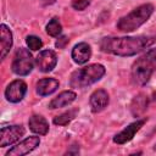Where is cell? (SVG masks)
Instances as JSON below:
<instances>
[{"instance_id":"52a82bcc","label":"cell","mask_w":156,"mask_h":156,"mask_svg":"<svg viewBox=\"0 0 156 156\" xmlns=\"http://www.w3.org/2000/svg\"><path fill=\"white\" fill-rule=\"evenodd\" d=\"M146 121H147V118H139V119H136L135 122H133V123H130V124H128L124 129H122L118 134H116L115 136H113V143L115 144H118V145H123V144H127V143H129L133 138H134V135L141 129V127L146 123Z\"/></svg>"},{"instance_id":"7402d4cb","label":"cell","mask_w":156,"mask_h":156,"mask_svg":"<svg viewBox=\"0 0 156 156\" xmlns=\"http://www.w3.org/2000/svg\"><path fill=\"white\" fill-rule=\"evenodd\" d=\"M68 43H69V38H68L67 35H61V37H58V39L56 40L55 46H56L57 49H63Z\"/></svg>"},{"instance_id":"ba28073f","label":"cell","mask_w":156,"mask_h":156,"mask_svg":"<svg viewBox=\"0 0 156 156\" xmlns=\"http://www.w3.org/2000/svg\"><path fill=\"white\" fill-rule=\"evenodd\" d=\"M27 84L22 79H15L12 80L5 89V98L7 101L12 104H17L23 100L27 93Z\"/></svg>"},{"instance_id":"5b68a950","label":"cell","mask_w":156,"mask_h":156,"mask_svg":"<svg viewBox=\"0 0 156 156\" xmlns=\"http://www.w3.org/2000/svg\"><path fill=\"white\" fill-rule=\"evenodd\" d=\"M34 67V58L30 54V51L26 48H20L16 50L12 63H11V69L15 74L24 77L28 76Z\"/></svg>"},{"instance_id":"8992f818","label":"cell","mask_w":156,"mask_h":156,"mask_svg":"<svg viewBox=\"0 0 156 156\" xmlns=\"http://www.w3.org/2000/svg\"><path fill=\"white\" fill-rule=\"evenodd\" d=\"M26 133V129L22 124L2 127L0 130V146L5 147L18 141Z\"/></svg>"},{"instance_id":"5bb4252c","label":"cell","mask_w":156,"mask_h":156,"mask_svg":"<svg viewBox=\"0 0 156 156\" xmlns=\"http://www.w3.org/2000/svg\"><path fill=\"white\" fill-rule=\"evenodd\" d=\"M77 98V94L72 90H65L61 91L57 96H55L54 99L50 100L49 102V108L55 110V108H61V107H66L68 105H71Z\"/></svg>"},{"instance_id":"e0dca14e","label":"cell","mask_w":156,"mask_h":156,"mask_svg":"<svg viewBox=\"0 0 156 156\" xmlns=\"http://www.w3.org/2000/svg\"><path fill=\"white\" fill-rule=\"evenodd\" d=\"M149 98L145 94H138L130 102V112L134 117H140L147 108Z\"/></svg>"},{"instance_id":"3957f363","label":"cell","mask_w":156,"mask_h":156,"mask_svg":"<svg viewBox=\"0 0 156 156\" xmlns=\"http://www.w3.org/2000/svg\"><path fill=\"white\" fill-rule=\"evenodd\" d=\"M154 5L150 2L143 4L138 7H135L133 11H130L129 13H127L126 16L121 17L117 23H116V28L123 33H130L135 29H138L139 27H141L154 13Z\"/></svg>"},{"instance_id":"ac0fdd59","label":"cell","mask_w":156,"mask_h":156,"mask_svg":"<svg viewBox=\"0 0 156 156\" xmlns=\"http://www.w3.org/2000/svg\"><path fill=\"white\" fill-rule=\"evenodd\" d=\"M78 112H79V108L68 110L67 112H63V113H61L60 116L54 117L52 122H54V124H56V126H67L72 119L76 118V116H77Z\"/></svg>"},{"instance_id":"7a4b0ae2","label":"cell","mask_w":156,"mask_h":156,"mask_svg":"<svg viewBox=\"0 0 156 156\" xmlns=\"http://www.w3.org/2000/svg\"><path fill=\"white\" fill-rule=\"evenodd\" d=\"M155 71H156V48H152L133 62L130 69V78L133 84L138 87L146 85Z\"/></svg>"},{"instance_id":"8fae6325","label":"cell","mask_w":156,"mask_h":156,"mask_svg":"<svg viewBox=\"0 0 156 156\" xmlns=\"http://www.w3.org/2000/svg\"><path fill=\"white\" fill-rule=\"evenodd\" d=\"M110 102L108 93L105 89H96L91 93L89 99V105L93 113H99L104 111Z\"/></svg>"},{"instance_id":"d4e9b609","label":"cell","mask_w":156,"mask_h":156,"mask_svg":"<svg viewBox=\"0 0 156 156\" xmlns=\"http://www.w3.org/2000/svg\"><path fill=\"white\" fill-rule=\"evenodd\" d=\"M154 150H156V144H155V146H154Z\"/></svg>"},{"instance_id":"6da1fadb","label":"cell","mask_w":156,"mask_h":156,"mask_svg":"<svg viewBox=\"0 0 156 156\" xmlns=\"http://www.w3.org/2000/svg\"><path fill=\"white\" fill-rule=\"evenodd\" d=\"M156 40L155 35L138 37H105L99 41V48L105 54L119 57L134 56L146 48L151 46Z\"/></svg>"},{"instance_id":"2e32d148","label":"cell","mask_w":156,"mask_h":156,"mask_svg":"<svg viewBox=\"0 0 156 156\" xmlns=\"http://www.w3.org/2000/svg\"><path fill=\"white\" fill-rule=\"evenodd\" d=\"M29 129L38 135H46L49 132V122L41 115H33L28 119Z\"/></svg>"},{"instance_id":"30bf717a","label":"cell","mask_w":156,"mask_h":156,"mask_svg":"<svg viewBox=\"0 0 156 156\" xmlns=\"http://www.w3.org/2000/svg\"><path fill=\"white\" fill-rule=\"evenodd\" d=\"M56 63H57V56L54 50H49V49L41 50L35 57V65L38 69L43 73L51 72L56 67Z\"/></svg>"},{"instance_id":"277c9868","label":"cell","mask_w":156,"mask_h":156,"mask_svg":"<svg viewBox=\"0 0 156 156\" xmlns=\"http://www.w3.org/2000/svg\"><path fill=\"white\" fill-rule=\"evenodd\" d=\"M106 73V68L101 63H91L72 72L69 77V87L83 89L99 82Z\"/></svg>"},{"instance_id":"9c48e42d","label":"cell","mask_w":156,"mask_h":156,"mask_svg":"<svg viewBox=\"0 0 156 156\" xmlns=\"http://www.w3.org/2000/svg\"><path fill=\"white\" fill-rule=\"evenodd\" d=\"M39 144H40V138L39 136H37V135L27 136L26 139L20 141L17 145L11 147L6 152V156H23V155H27V154L32 152L33 150H35L39 146Z\"/></svg>"},{"instance_id":"9a60e30c","label":"cell","mask_w":156,"mask_h":156,"mask_svg":"<svg viewBox=\"0 0 156 156\" xmlns=\"http://www.w3.org/2000/svg\"><path fill=\"white\" fill-rule=\"evenodd\" d=\"M0 50H1V60L6 57V55L10 52V49L12 48L13 39H12V32L6 24L0 26Z\"/></svg>"},{"instance_id":"ffe728a7","label":"cell","mask_w":156,"mask_h":156,"mask_svg":"<svg viewBox=\"0 0 156 156\" xmlns=\"http://www.w3.org/2000/svg\"><path fill=\"white\" fill-rule=\"evenodd\" d=\"M26 44H27V46H28L30 50H33V51H37V50L41 49V46H43L41 39H40L39 37H37V35H28V37L26 38Z\"/></svg>"},{"instance_id":"44dd1931","label":"cell","mask_w":156,"mask_h":156,"mask_svg":"<svg viewBox=\"0 0 156 156\" xmlns=\"http://www.w3.org/2000/svg\"><path fill=\"white\" fill-rule=\"evenodd\" d=\"M90 2H91V0H72L71 5H72V7L74 10L83 11V10H85L90 5Z\"/></svg>"},{"instance_id":"cb8c5ba5","label":"cell","mask_w":156,"mask_h":156,"mask_svg":"<svg viewBox=\"0 0 156 156\" xmlns=\"http://www.w3.org/2000/svg\"><path fill=\"white\" fill-rule=\"evenodd\" d=\"M55 1H56V0H39V2H40L41 6H49V5H52V4H55Z\"/></svg>"},{"instance_id":"d6986e66","label":"cell","mask_w":156,"mask_h":156,"mask_svg":"<svg viewBox=\"0 0 156 156\" xmlns=\"http://www.w3.org/2000/svg\"><path fill=\"white\" fill-rule=\"evenodd\" d=\"M45 29H46V33H48L50 37L56 38V37H58V35L61 34V32H62V26H61L58 18H57V17H54V18H51V20L49 21V23L46 24V28H45Z\"/></svg>"},{"instance_id":"7c38bea8","label":"cell","mask_w":156,"mask_h":156,"mask_svg":"<svg viewBox=\"0 0 156 156\" xmlns=\"http://www.w3.org/2000/svg\"><path fill=\"white\" fill-rule=\"evenodd\" d=\"M71 57L77 65L87 63L91 57V48H90V45L88 43H85V41H80V43L76 44L73 46V49H72Z\"/></svg>"},{"instance_id":"4fadbf2b","label":"cell","mask_w":156,"mask_h":156,"mask_svg":"<svg viewBox=\"0 0 156 156\" xmlns=\"http://www.w3.org/2000/svg\"><path fill=\"white\" fill-rule=\"evenodd\" d=\"M60 87V82L56 78H51V77H46V78H41L37 82L35 85V91L39 96H49L51 94H54Z\"/></svg>"},{"instance_id":"603a6c76","label":"cell","mask_w":156,"mask_h":156,"mask_svg":"<svg viewBox=\"0 0 156 156\" xmlns=\"http://www.w3.org/2000/svg\"><path fill=\"white\" fill-rule=\"evenodd\" d=\"M79 152V146H77V145H73V146H71V149L69 150H67L66 151V154H68V155H71V154H78Z\"/></svg>"}]
</instances>
